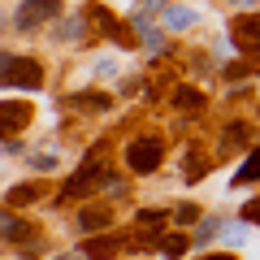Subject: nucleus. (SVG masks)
Listing matches in <instances>:
<instances>
[{"instance_id": "1", "label": "nucleus", "mask_w": 260, "mask_h": 260, "mask_svg": "<svg viewBox=\"0 0 260 260\" xmlns=\"http://www.w3.org/2000/svg\"><path fill=\"white\" fill-rule=\"evenodd\" d=\"M126 165L135 174H156L160 169V139H135L126 148Z\"/></svg>"}, {"instance_id": "2", "label": "nucleus", "mask_w": 260, "mask_h": 260, "mask_svg": "<svg viewBox=\"0 0 260 260\" xmlns=\"http://www.w3.org/2000/svg\"><path fill=\"white\" fill-rule=\"evenodd\" d=\"M39 83H44V70H39V61H30V56H13L9 74H5V87H26V91H35Z\"/></svg>"}, {"instance_id": "3", "label": "nucleus", "mask_w": 260, "mask_h": 260, "mask_svg": "<svg viewBox=\"0 0 260 260\" xmlns=\"http://www.w3.org/2000/svg\"><path fill=\"white\" fill-rule=\"evenodd\" d=\"M61 13V5L56 0H26L18 9V30H35L39 22H48V18H56Z\"/></svg>"}, {"instance_id": "4", "label": "nucleus", "mask_w": 260, "mask_h": 260, "mask_svg": "<svg viewBox=\"0 0 260 260\" xmlns=\"http://www.w3.org/2000/svg\"><path fill=\"white\" fill-rule=\"evenodd\" d=\"M100 178H104V156H91L74 178H70V182H65V195H87L95 182H100Z\"/></svg>"}, {"instance_id": "5", "label": "nucleus", "mask_w": 260, "mask_h": 260, "mask_svg": "<svg viewBox=\"0 0 260 260\" xmlns=\"http://www.w3.org/2000/svg\"><path fill=\"white\" fill-rule=\"evenodd\" d=\"M26 121H30V104H18V100H0V135L26 130Z\"/></svg>"}, {"instance_id": "6", "label": "nucleus", "mask_w": 260, "mask_h": 260, "mask_svg": "<svg viewBox=\"0 0 260 260\" xmlns=\"http://www.w3.org/2000/svg\"><path fill=\"white\" fill-rule=\"evenodd\" d=\"M83 256L87 260H113V256H121V239L117 234H95V239L83 243Z\"/></svg>"}, {"instance_id": "7", "label": "nucleus", "mask_w": 260, "mask_h": 260, "mask_svg": "<svg viewBox=\"0 0 260 260\" xmlns=\"http://www.w3.org/2000/svg\"><path fill=\"white\" fill-rule=\"evenodd\" d=\"M104 225H113V208L109 204H87L83 213H78V230H104Z\"/></svg>"}, {"instance_id": "8", "label": "nucleus", "mask_w": 260, "mask_h": 260, "mask_svg": "<svg viewBox=\"0 0 260 260\" xmlns=\"http://www.w3.org/2000/svg\"><path fill=\"white\" fill-rule=\"evenodd\" d=\"M234 44L247 48V52H256L260 48V18H239L234 22Z\"/></svg>"}, {"instance_id": "9", "label": "nucleus", "mask_w": 260, "mask_h": 260, "mask_svg": "<svg viewBox=\"0 0 260 260\" xmlns=\"http://www.w3.org/2000/svg\"><path fill=\"white\" fill-rule=\"evenodd\" d=\"M87 18H95V22H100V26H104V35H109V39H117V44H130V30L121 26V22H113V18H109L104 9H91Z\"/></svg>"}, {"instance_id": "10", "label": "nucleus", "mask_w": 260, "mask_h": 260, "mask_svg": "<svg viewBox=\"0 0 260 260\" xmlns=\"http://www.w3.org/2000/svg\"><path fill=\"white\" fill-rule=\"evenodd\" d=\"M135 225H139V230L152 239V234H160V230H165V213H160V208H143V213L135 217Z\"/></svg>"}, {"instance_id": "11", "label": "nucleus", "mask_w": 260, "mask_h": 260, "mask_svg": "<svg viewBox=\"0 0 260 260\" xmlns=\"http://www.w3.org/2000/svg\"><path fill=\"white\" fill-rule=\"evenodd\" d=\"M247 139H251V126H247V121H234V126L221 135V148H225V152H230V148H243Z\"/></svg>"}, {"instance_id": "12", "label": "nucleus", "mask_w": 260, "mask_h": 260, "mask_svg": "<svg viewBox=\"0 0 260 260\" xmlns=\"http://www.w3.org/2000/svg\"><path fill=\"white\" fill-rule=\"evenodd\" d=\"M39 195H44V186H39V182H22V186H13V191H9V204H35V200H39Z\"/></svg>"}, {"instance_id": "13", "label": "nucleus", "mask_w": 260, "mask_h": 260, "mask_svg": "<svg viewBox=\"0 0 260 260\" xmlns=\"http://www.w3.org/2000/svg\"><path fill=\"white\" fill-rule=\"evenodd\" d=\"M135 30H139V35H143V44H148V48H156V52H160V48H165V35H160V30L152 26L148 18H135Z\"/></svg>"}, {"instance_id": "14", "label": "nucleus", "mask_w": 260, "mask_h": 260, "mask_svg": "<svg viewBox=\"0 0 260 260\" xmlns=\"http://www.w3.org/2000/svg\"><path fill=\"white\" fill-rule=\"evenodd\" d=\"M74 109H91V113H104L109 109V95H95V91H83V95H74Z\"/></svg>"}, {"instance_id": "15", "label": "nucleus", "mask_w": 260, "mask_h": 260, "mask_svg": "<svg viewBox=\"0 0 260 260\" xmlns=\"http://www.w3.org/2000/svg\"><path fill=\"white\" fill-rule=\"evenodd\" d=\"M251 178H260V152H251V156H247V160L239 165V174H234V186L251 182Z\"/></svg>"}, {"instance_id": "16", "label": "nucleus", "mask_w": 260, "mask_h": 260, "mask_svg": "<svg viewBox=\"0 0 260 260\" xmlns=\"http://www.w3.org/2000/svg\"><path fill=\"white\" fill-rule=\"evenodd\" d=\"M186 247H191V239H186V234H165V239H160V251H165L169 260H174V256H182Z\"/></svg>"}, {"instance_id": "17", "label": "nucleus", "mask_w": 260, "mask_h": 260, "mask_svg": "<svg viewBox=\"0 0 260 260\" xmlns=\"http://www.w3.org/2000/svg\"><path fill=\"white\" fill-rule=\"evenodd\" d=\"M182 174L191 178V182H195V178H204V174H208V160L200 156V152H191V156H186V165H182Z\"/></svg>"}, {"instance_id": "18", "label": "nucleus", "mask_w": 260, "mask_h": 260, "mask_svg": "<svg viewBox=\"0 0 260 260\" xmlns=\"http://www.w3.org/2000/svg\"><path fill=\"white\" fill-rule=\"evenodd\" d=\"M165 22H169V30H186V26L195 22V13H191V9H169Z\"/></svg>"}, {"instance_id": "19", "label": "nucleus", "mask_w": 260, "mask_h": 260, "mask_svg": "<svg viewBox=\"0 0 260 260\" xmlns=\"http://www.w3.org/2000/svg\"><path fill=\"white\" fill-rule=\"evenodd\" d=\"M174 100H178V109H200V104H204V95H200V91H186V87H182Z\"/></svg>"}, {"instance_id": "20", "label": "nucleus", "mask_w": 260, "mask_h": 260, "mask_svg": "<svg viewBox=\"0 0 260 260\" xmlns=\"http://www.w3.org/2000/svg\"><path fill=\"white\" fill-rule=\"evenodd\" d=\"M30 169H39V174H52V169H56V156L39 152V156H30Z\"/></svg>"}, {"instance_id": "21", "label": "nucleus", "mask_w": 260, "mask_h": 260, "mask_svg": "<svg viewBox=\"0 0 260 260\" xmlns=\"http://www.w3.org/2000/svg\"><path fill=\"white\" fill-rule=\"evenodd\" d=\"M217 225H221V221H204L200 230H195V239H191V243H208V239L217 234Z\"/></svg>"}, {"instance_id": "22", "label": "nucleus", "mask_w": 260, "mask_h": 260, "mask_svg": "<svg viewBox=\"0 0 260 260\" xmlns=\"http://www.w3.org/2000/svg\"><path fill=\"white\" fill-rule=\"evenodd\" d=\"M174 217H178V221H186V225H191V221H195V217H200V208H195V204H182V208H178V213H174Z\"/></svg>"}, {"instance_id": "23", "label": "nucleus", "mask_w": 260, "mask_h": 260, "mask_svg": "<svg viewBox=\"0 0 260 260\" xmlns=\"http://www.w3.org/2000/svg\"><path fill=\"white\" fill-rule=\"evenodd\" d=\"M243 239H247V225H234V230L230 234H225V243H230V247H239V243Z\"/></svg>"}, {"instance_id": "24", "label": "nucleus", "mask_w": 260, "mask_h": 260, "mask_svg": "<svg viewBox=\"0 0 260 260\" xmlns=\"http://www.w3.org/2000/svg\"><path fill=\"white\" fill-rule=\"evenodd\" d=\"M243 221H260V200H251V204H243Z\"/></svg>"}, {"instance_id": "25", "label": "nucleus", "mask_w": 260, "mask_h": 260, "mask_svg": "<svg viewBox=\"0 0 260 260\" xmlns=\"http://www.w3.org/2000/svg\"><path fill=\"white\" fill-rule=\"evenodd\" d=\"M13 56H18V52H0V87H5V74H9V65H13Z\"/></svg>"}, {"instance_id": "26", "label": "nucleus", "mask_w": 260, "mask_h": 260, "mask_svg": "<svg viewBox=\"0 0 260 260\" xmlns=\"http://www.w3.org/2000/svg\"><path fill=\"white\" fill-rule=\"evenodd\" d=\"M9 225H13V217L5 213V208H0V230H9Z\"/></svg>"}, {"instance_id": "27", "label": "nucleus", "mask_w": 260, "mask_h": 260, "mask_svg": "<svg viewBox=\"0 0 260 260\" xmlns=\"http://www.w3.org/2000/svg\"><path fill=\"white\" fill-rule=\"evenodd\" d=\"M56 260H87L83 251H65V256H56Z\"/></svg>"}, {"instance_id": "28", "label": "nucleus", "mask_w": 260, "mask_h": 260, "mask_svg": "<svg viewBox=\"0 0 260 260\" xmlns=\"http://www.w3.org/2000/svg\"><path fill=\"white\" fill-rule=\"evenodd\" d=\"M208 260H234V256H230V251H213V256H208Z\"/></svg>"}, {"instance_id": "29", "label": "nucleus", "mask_w": 260, "mask_h": 260, "mask_svg": "<svg viewBox=\"0 0 260 260\" xmlns=\"http://www.w3.org/2000/svg\"><path fill=\"white\" fill-rule=\"evenodd\" d=\"M234 5H251V0H234Z\"/></svg>"}, {"instance_id": "30", "label": "nucleus", "mask_w": 260, "mask_h": 260, "mask_svg": "<svg viewBox=\"0 0 260 260\" xmlns=\"http://www.w3.org/2000/svg\"><path fill=\"white\" fill-rule=\"evenodd\" d=\"M256 65H260V48H256Z\"/></svg>"}]
</instances>
